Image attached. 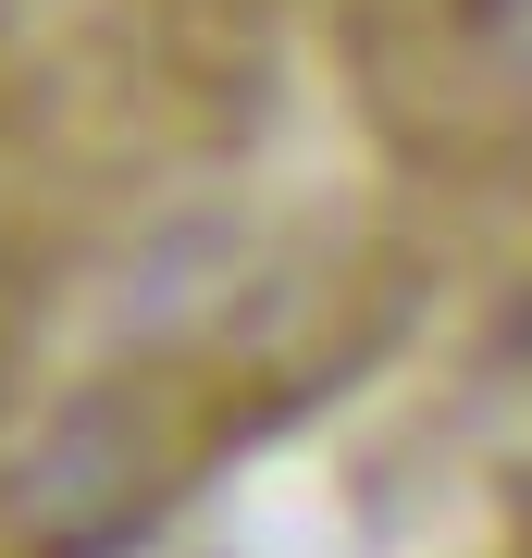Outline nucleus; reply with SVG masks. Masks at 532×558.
<instances>
[{
    "mask_svg": "<svg viewBox=\"0 0 532 558\" xmlns=\"http://www.w3.org/2000/svg\"><path fill=\"white\" fill-rule=\"evenodd\" d=\"M124 509H137V447H124V410H75V422L38 447V472H25V521H38L50 546H99Z\"/></svg>",
    "mask_w": 532,
    "mask_h": 558,
    "instance_id": "f257e3e1",
    "label": "nucleus"
},
{
    "mask_svg": "<svg viewBox=\"0 0 532 558\" xmlns=\"http://www.w3.org/2000/svg\"><path fill=\"white\" fill-rule=\"evenodd\" d=\"M495 38H508V50L532 62V0H495Z\"/></svg>",
    "mask_w": 532,
    "mask_h": 558,
    "instance_id": "f03ea898",
    "label": "nucleus"
}]
</instances>
